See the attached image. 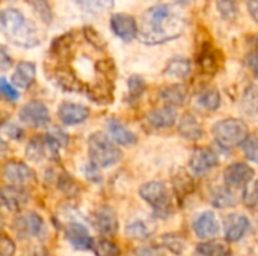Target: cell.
Segmentation results:
<instances>
[{"mask_svg": "<svg viewBox=\"0 0 258 256\" xmlns=\"http://www.w3.org/2000/svg\"><path fill=\"white\" fill-rule=\"evenodd\" d=\"M184 30L181 14L171 5H157L145 11L138 26V36L144 44L157 45L178 38Z\"/></svg>", "mask_w": 258, "mask_h": 256, "instance_id": "obj_1", "label": "cell"}, {"mask_svg": "<svg viewBox=\"0 0 258 256\" xmlns=\"http://www.w3.org/2000/svg\"><path fill=\"white\" fill-rule=\"evenodd\" d=\"M0 32L9 42L18 47H35L41 41L33 23L14 8L0 12Z\"/></svg>", "mask_w": 258, "mask_h": 256, "instance_id": "obj_2", "label": "cell"}, {"mask_svg": "<svg viewBox=\"0 0 258 256\" xmlns=\"http://www.w3.org/2000/svg\"><path fill=\"white\" fill-rule=\"evenodd\" d=\"M89 160L98 169H106L116 164L121 160V151L115 143L103 133L91 134L88 140Z\"/></svg>", "mask_w": 258, "mask_h": 256, "instance_id": "obj_3", "label": "cell"}, {"mask_svg": "<svg viewBox=\"0 0 258 256\" xmlns=\"http://www.w3.org/2000/svg\"><path fill=\"white\" fill-rule=\"evenodd\" d=\"M212 131L218 145L225 149H231L234 146L242 145L243 140L249 136L248 125L243 121L234 119V118H228V119L216 122Z\"/></svg>", "mask_w": 258, "mask_h": 256, "instance_id": "obj_4", "label": "cell"}, {"mask_svg": "<svg viewBox=\"0 0 258 256\" xmlns=\"http://www.w3.org/2000/svg\"><path fill=\"white\" fill-rule=\"evenodd\" d=\"M139 195L147 204H150L154 208L157 216L168 217L169 214H172V198L165 183H145L139 189Z\"/></svg>", "mask_w": 258, "mask_h": 256, "instance_id": "obj_5", "label": "cell"}, {"mask_svg": "<svg viewBox=\"0 0 258 256\" xmlns=\"http://www.w3.org/2000/svg\"><path fill=\"white\" fill-rule=\"evenodd\" d=\"M60 148H62L60 142L51 133H47L45 136L33 137L27 145L26 154L32 161L57 160Z\"/></svg>", "mask_w": 258, "mask_h": 256, "instance_id": "obj_6", "label": "cell"}, {"mask_svg": "<svg viewBox=\"0 0 258 256\" xmlns=\"http://www.w3.org/2000/svg\"><path fill=\"white\" fill-rule=\"evenodd\" d=\"M14 229L21 238H36L41 240L47 235V225L44 219L33 211L20 214L14 222Z\"/></svg>", "mask_w": 258, "mask_h": 256, "instance_id": "obj_7", "label": "cell"}, {"mask_svg": "<svg viewBox=\"0 0 258 256\" xmlns=\"http://www.w3.org/2000/svg\"><path fill=\"white\" fill-rule=\"evenodd\" d=\"M3 177L8 183L18 187H30L36 183V175L26 163L18 160H11L3 166Z\"/></svg>", "mask_w": 258, "mask_h": 256, "instance_id": "obj_8", "label": "cell"}, {"mask_svg": "<svg viewBox=\"0 0 258 256\" xmlns=\"http://www.w3.org/2000/svg\"><path fill=\"white\" fill-rule=\"evenodd\" d=\"M18 118L24 125L32 127V128H44L50 122L48 109L41 101H30V103L24 104L20 109Z\"/></svg>", "mask_w": 258, "mask_h": 256, "instance_id": "obj_9", "label": "cell"}, {"mask_svg": "<svg viewBox=\"0 0 258 256\" xmlns=\"http://www.w3.org/2000/svg\"><path fill=\"white\" fill-rule=\"evenodd\" d=\"M63 234L68 243L77 250H91L94 240L88 228L79 220H68L63 223Z\"/></svg>", "mask_w": 258, "mask_h": 256, "instance_id": "obj_10", "label": "cell"}, {"mask_svg": "<svg viewBox=\"0 0 258 256\" xmlns=\"http://www.w3.org/2000/svg\"><path fill=\"white\" fill-rule=\"evenodd\" d=\"M254 178V169L246 163H234L230 164L224 172V183L231 190L246 189L248 184Z\"/></svg>", "mask_w": 258, "mask_h": 256, "instance_id": "obj_11", "label": "cell"}, {"mask_svg": "<svg viewBox=\"0 0 258 256\" xmlns=\"http://www.w3.org/2000/svg\"><path fill=\"white\" fill-rule=\"evenodd\" d=\"M110 29L119 39L125 42H130L138 36V23L128 14H113L110 17Z\"/></svg>", "mask_w": 258, "mask_h": 256, "instance_id": "obj_12", "label": "cell"}, {"mask_svg": "<svg viewBox=\"0 0 258 256\" xmlns=\"http://www.w3.org/2000/svg\"><path fill=\"white\" fill-rule=\"evenodd\" d=\"M92 225L94 228L103 235H113L118 231V217L113 208L103 205L98 207L92 214Z\"/></svg>", "mask_w": 258, "mask_h": 256, "instance_id": "obj_13", "label": "cell"}, {"mask_svg": "<svg viewBox=\"0 0 258 256\" xmlns=\"http://www.w3.org/2000/svg\"><path fill=\"white\" fill-rule=\"evenodd\" d=\"M29 202V195L24 187L6 186L0 189V204L5 205L9 211L20 213Z\"/></svg>", "mask_w": 258, "mask_h": 256, "instance_id": "obj_14", "label": "cell"}, {"mask_svg": "<svg viewBox=\"0 0 258 256\" xmlns=\"http://www.w3.org/2000/svg\"><path fill=\"white\" fill-rule=\"evenodd\" d=\"M216 164H218V155L209 148L195 149L192 157H190V161H189L190 170L197 177L207 175L213 167H216Z\"/></svg>", "mask_w": 258, "mask_h": 256, "instance_id": "obj_15", "label": "cell"}, {"mask_svg": "<svg viewBox=\"0 0 258 256\" xmlns=\"http://www.w3.org/2000/svg\"><path fill=\"white\" fill-rule=\"evenodd\" d=\"M194 231L201 240H213L219 234V222L212 211H204L195 219Z\"/></svg>", "mask_w": 258, "mask_h": 256, "instance_id": "obj_16", "label": "cell"}, {"mask_svg": "<svg viewBox=\"0 0 258 256\" xmlns=\"http://www.w3.org/2000/svg\"><path fill=\"white\" fill-rule=\"evenodd\" d=\"M57 116L65 125H77L89 118V109L76 103H62L57 109Z\"/></svg>", "mask_w": 258, "mask_h": 256, "instance_id": "obj_17", "label": "cell"}, {"mask_svg": "<svg viewBox=\"0 0 258 256\" xmlns=\"http://www.w3.org/2000/svg\"><path fill=\"white\" fill-rule=\"evenodd\" d=\"M198 63L203 72L209 74V75H215L219 68H221V57L216 51V48H213V45L210 42L203 44L200 54H198Z\"/></svg>", "mask_w": 258, "mask_h": 256, "instance_id": "obj_18", "label": "cell"}, {"mask_svg": "<svg viewBox=\"0 0 258 256\" xmlns=\"http://www.w3.org/2000/svg\"><path fill=\"white\" fill-rule=\"evenodd\" d=\"M249 229V219L243 214H231L225 219V237L228 241H239Z\"/></svg>", "mask_w": 258, "mask_h": 256, "instance_id": "obj_19", "label": "cell"}, {"mask_svg": "<svg viewBox=\"0 0 258 256\" xmlns=\"http://www.w3.org/2000/svg\"><path fill=\"white\" fill-rule=\"evenodd\" d=\"M147 121L153 128L165 130L175 124L177 121V112L172 106H165L160 109H156L147 115Z\"/></svg>", "mask_w": 258, "mask_h": 256, "instance_id": "obj_20", "label": "cell"}, {"mask_svg": "<svg viewBox=\"0 0 258 256\" xmlns=\"http://www.w3.org/2000/svg\"><path fill=\"white\" fill-rule=\"evenodd\" d=\"M36 77V66L32 62L23 60L17 65L14 74H12V84L17 89H29Z\"/></svg>", "mask_w": 258, "mask_h": 256, "instance_id": "obj_21", "label": "cell"}, {"mask_svg": "<svg viewBox=\"0 0 258 256\" xmlns=\"http://www.w3.org/2000/svg\"><path fill=\"white\" fill-rule=\"evenodd\" d=\"M107 130H109V134L110 137L118 143V145H122V146H130V145H135L138 142V137L136 134L128 130L122 122H119L118 119H109L107 121Z\"/></svg>", "mask_w": 258, "mask_h": 256, "instance_id": "obj_22", "label": "cell"}, {"mask_svg": "<svg viewBox=\"0 0 258 256\" xmlns=\"http://www.w3.org/2000/svg\"><path fill=\"white\" fill-rule=\"evenodd\" d=\"M178 131L183 137H186L189 140H198L204 134V128H203L201 122L190 113L183 115V118L178 122Z\"/></svg>", "mask_w": 258, "mask_h": 256, "instance_id": "obj_23", "label": "cell"}, {"mask_svg": "<svg viewBox=\"0 0 258 256\" xmlns=\"http://www.w3.org/2000/svg\"><path fill=\"white\" fill-rule=\"evenodd\" d=\"M112 92H113V86H112V81L107 80V78H103L91 86L86 88V94L88 97L95 101V103H100V104H106V103H110L112 101Z\"/></svg>", "mask_w": 258, "mask_h": 256, "instance_id": "obj_24", "label": "cell"}, {"mask_svg": "<svg viewBox=\"0 0 258 256\" xmlns=\"http://www.w3.org/2000/svg\"><path fill=\"white\" fill-rule=\"evenodd\" d=\"M159 97H160V101L165 106L177 107V106H181V104L186 103L187 89H186L184 84H172V86H168V88L162 89Z\"/></svg>", "mask_w": 258, "mask_h": 256, "instance_id": "obj_25", "label": "cell"}, {"mask_svg": "<svg viewBox=\"0 0 258 256\" xmlns=\"http://www.w3.org/2000/svg\"><path fill=\"white\" fill-rule=\"evenodd\" d=\"M56 80H57L59 86L68 92H80L85 89V86L82 84L79 77L67 66H60L56 69Z\"/></svg>", "mask_w": 258, "mask_h": 256, "instance_id": "obj_26", "label": "cell"}, {"mask_svg": "<svg viewBox=\"0 0 258 256\" xmlns=\"http://www.w3.org/2000/svg\"><path fill=\"white\" fill-rule=\"evenodd\" d=\"M154 231L156 226L144 219H135L125 228V234L133 240H147L154 234Z\"/></svg>", "mask_w": 258, "mask_h": 256, "instance_id": "obj_27", "label": "cell"}, {"mask_svg": "<svg viewBox=\"0 0 258 256\" xmlns=\"http://www.w3.org/2000/svg\"><path fill=\"white\" fill-rule=\"evenodd\" d=\"M192 71V65L186 57H174L165 68V75L172 78H186Z\"/></svg>", "mask_w": 258, "mask_h": 256, "instance_id": "obj_28", "label": "cell"}, {"mask_svg": "<svg viewBox=\"0 0 258 256\" xmlns=\"http://www.w3.org/2000/svg\"><path fill=\"white\" fill-rule=\"evenodd\" d=\"M242 110L248 118L258 119V84H251L242 98Z\"/></svg>", "mask_w": 258, "mask_h": 256, "instance_id": "obj_29", "label": "cell"}, {"mask_svg": "<svg viewBox=\"0 0 258 256\" xmlns=\"http://www.w3.org/2000/svg\"><path fill=\"white\" fill-rule=\"evenodd\" d=\"M198 104L207 110H216L221 106V94L215 88H206L198 94Z\"/></svg>", "mask_w": 258, "mask_h": 256, "instance_id": "obj_30", "label": "cell"}, {"mask_svg": "<svg viewBox=\"0 0 258 256\" xmlns=\"http://www.w3.org/2000/svg\"><path fill=\"white\" fill-rule=\"evenodd\" d=\"M197 253L201 256H230V249L222 241H207L197 246Z\"/></svg>", "mask_w": 258, "mask_h": 256, "instance_id": "obj_31", "label": "cell"}, {"mask_svg": "<svg viewBox=\"0 0 258 256\" xmlns=\"http://www.w3.org/2000/svg\"><path fill=\"white\" fill-rule=\"evenodd\" d=\"M212 202L218 208H228L236 204V196L233 195L231 189L228 187H219L213 192L212 195Z\"/></svg>", "mask_w": 258, "mask_h": 256, "instance_id": "obj_32", "label": "cell"}, {"mask_svg": "<svg viewBox=\"0 0 258 256\" xmlns=\"http://www.w3.org/2000/svg\"><path fill=\"white\" fill-rule=\"evenodd\" d=\"M174 189H175V193L178 195V198H184L194 190V181L187 174L180 172L174 178Z\"/></svg>", "mask_w": 258, "mask_h": 256, "instance_id": "obj_33", "label": "cell"}, {"mask_svg": "<svg viewBox=\"0 0 258 256\" xmlns=\"http://www.w3.org/2000/svg\"><path fill=\"white\" fill-rule=\"evenodd\" d=\"M82 9L92 12V14H100L103 11H107L112 8L113 0H74Z\"/></svg>", "mask_w": 258, "mask_h": 256, "instance_id": "obj_34", "label": "cell"}, {"mask_svg": "<svg viewBox=\"0 0 258 256\" xmlns=\"http://www.w3.org/2000/svg\"><path fill=\"white\" fill-rule=\"evenodd\" d=\"M92 250L95 252L97 256H118L119 255V247L107 240V238H101L98 241H94V246H92Z\"/></svg>", "mask_w": 258, "mask_h": 256, "instance_id": "obj_35", "label": "cell"}, {"mask_svg": "<svg viewBox=\"0 0 258 256\" xmlns=\"http://www.w3.org/2000/svg\"><path fill=\"white\" fill-rule=\"evenodd\" d=\"M162 244L175 255H181L186 247V243L178 235H174V234H165L162 237Z\"/></svg>", "mask_w": 258, "mask_h": 256, "instance_id": "obj_36", "label": "cell"}, {"mask_svg": "<svg viewBox=\"0 0 258 256\" xmlns=\"http://www.w3.org/2000/svg\"><path fill=\"white\" fill-rule=\"evenodd\" d=\"M216 6H218L221 17L228 20V21H233L239 14V8L233 0H218Z\"/></svg>", "mask_w": 258, "mask_h": 256, "instance_id": "obj_37", "label": "cell"}, {"mask_svg": "<svg viewBox=\"0 0 258 256\" xmlns=\"http://www.w3.org/2000/svg\"><path fill=\"white\" fill-rule=\"evenodd\" d=\"M242 149H243L245 157H246L249 161L257 163L258 164V139L248 136V137L243 140V143H242Z\"/></svg>", "mask_w": 258, "mask_h": 256, "instance_id": "obj_38", "label": "cell"}, {"mask_svg": "<svg viewBox=\"0 0 258 256\" xmlns=\"http://www.w3.org/2000/svg\"><path fill=\"white\" fill-rule=\"evenodd\" d=\"M145 91V81L139 75H132L128 78V97L130 100H139Z\"/></svg>", "mask_w": 258, "mask_h": 256, "instance_id": "obj_39", "label": "cell"}, {"mask_svg": "<svg viewBox=\"0 0 258 256\" xmlns=\"http://www.w3.org/2000/svg\"><path fill=\"white\" fill-rule=\"evenodd\" d=\"M57 187H59L60 192H63L67 196H74V195L79 192L76 181H74L71 177H68L67 174H62V175L57 178Z\"/></svg>", "mask_w": 258, "mask_h": 256, "instance_id": "obj_40", "label": "cell"}, {"mask_svg": "<svg viewBox=\"0 0 258 256\" xmlns=\"http://www.w3.org/2000/svg\"><path fill=\"white\" fill-rule=\"evenodd\" d=\"M27 2L32 5V8L36 11V14H38L45 23H50V21H51L53 15H51V9H50L47 0H27Z\"/></svg>", "mask_w": 258, "mask_h": 256, "instance_id": "obj_41", "label": "cell"}, {"mask_svg": "<svg viewBox=\"0 0 258 256\" xmlns=\"http://www.w3.org/2000/svg\"><path fill=\"white\" fill-rule=\"evenodd\" d=\"M83 33H85L86 41H88L92 47H95V48H98V50L106 48V41L103 39V36H101L95 29H92V27L88 26V27H85Z\"/></svg>", "mask_w": 258, "mask_h": 256, "instance_id": "obj_42", "label": "cell"}, {"mask_svg": "<svg viewBox=\"0 0 258 256\" xmlns=\"http://www.w3.org/2000/svg\"><path fill=\"white\" fill-rule=\"evenodd\" d=\"M70 47H71V38L70 35H63L54 39V42L51 44V51L57 54L59 57H63L65 53L70 50Z\"/></svg>", "mask_w": 258, "mask_h": 256, "instance_id": "obj_43", "label": "cell"}, {"mask_svg": "<svg viewBox=\"0 0 258 256\" xmlns=\"http://www.w3.org/2000/svg\"><path fill=\"white\" fill-rule=\"evenodd\" d=\"M95 68H97V71L103 75V78H107V80L113 81L116 69H115V63H113L110 59L98 60L97 65H95Z\"/></svg>", "mask_w": 258, "mask_h": 256, "instance_id": "obj_44", "label": "cell"}, {"mask_svg": "<svg viewBox=\"0 0 258 256\" xmlns=\"http://www.w3.org/2000/svg\"><path fill=\"white\" fill-rule=\"evenodd\" d=\"M0 95L8 101H17L20 97L17 88L12 83H9L5 77H0Z\"/></svg>", "mask_w": 258, "mask_h": 256, "instance_id": "obj_45", "label": "cell"}, {"mask_svg": "<svg viewBox=\"0 0 258 256\" xmlns=\"http://www.w3.org/2000/svg\"><path fill=\"white\" fill-rule=\"evenodd\" d=\"M15 255V243L11 237L0 232V256Z\"/></svg>", "mask_w": 258, "mask_h": 256, "instance_id": "obj_46", "label": "cell"}, {"mask_svg": "<svg viewBox=\"0 0 258 256\" xmlns=\"http://www.w3.org/2000/svg\"><path fill=\"white\" fill-rule=\"evenodd\" d=\"M245 204L248 207L258 205V180L254 183V186L249 190H246V193H245Z\"/></svg>", "mask_w": 258, "mask_h": 256, "instance_id": "obj_47", "label": "cell"}, {"mask_svg": "<svg viewBox=\"0 0 258 256\" xmlns=\"http://www.w3.org/2000/svg\"><path fill=\"white\" fill-rule=\"evenodd\" d=\"M133 256H165L163 250L160 247H156V246H144V247H139L135 255Z\"/></svg>", "mask_w": 258, "mask_h": 256, "instance_id": "obj_48", "label": "cell"}, {"mask_svg": "<svg viewBox=\"0 0 258 256\" xmlns=\"http://www.w3.org/2000/svg\"><path fill=\"white\" fill-rule=\"evenodd\" d=\"M245 63H246V66L252 71V74H254L255 77H258V50L249 53V54L246 56Z\"/></svg>", "mask_w": 258, "mask_h": 256, "instance_id": "obj_49", "label": "cell"}, {"mask_svg": "<svg viewBox=\"0 0 258 256\" xmlns=\"http://www.w3.org/2000/svg\"><path fill=\"white\" fill-rule=\"evenodd\" d=\"M85 175L88 180L94 181V183H98L101 180V175H100V169L97 166H94L92 163H89L86 167H85Z\"/></svg>", "mask_w": 258, "mask_h": 256, "instance_id": "obj_50", "label": "cell"}, {"mask_svg": "<svg viewBox=\"0 0 258 256\" xmlns=\"http://www.w3.org/2000/svg\"><path fill=\"white\" fill-rule=\"evenodd\" d=\"M12 66V57L11 54L6 51L5 47H0V69L2 71H6Z\"/></svg>", "mask_w": 258, "mask_h": 256, "instance_id": "obj_51", "label": "cell"}, {"mask_svg": "<svg viewBox=\"0 0 258 256\" xmlns=\"http://www.w3.org/2000/svg\"><path fill=\"white\" fill-rule=\"evenodd\" d=\"M5 131L8 133V136L9 137H12V139H21L23 137V131L17 127V125H12V124H8L6 127H5Z\"/></svg>", "mask_w": 258, "mask_h": 256, "instance_id": "obj_52", "label": "cell"}, {"mask_svg": "<svg viewBox=\"0 0 258 256\" xmlns=\"http://www.w3.org/2000/svg\"><path fill=\"white\" fill-rule=\"evenodd\" d=\"M248 11L252 20L258 23V0H248Z\"/></svg>", "mask_w": 258, "mask_h": 256, "instance_id": "obj_53", "label": "cell"}, {"mask_svg": "<svg viewBox=\"0 0 258 256\" xmlns=\"http://www.w3.org/2000/svg\"><path fill=\"white\" fill-rule=\"evenodd\" d=\"M6 151H8V145L0 139V158H3V157H5Z\"/></svg>", "mask_w": 258, "mask_h": 256, "instance_id": "obj_54", "label": "cell"}, {"mask_svg": "<svg viewBox=\"0 0 258 256\" xmlns=\"http://www.w3.org/2000/svg\"><path fill=\"white\" fill-rule=\"evenodd\" d=\"M172 2H175V3H178V5H192L195 0H172Z\"/></svg>", "mask_w": 258, "mask_h": 256, "instance_id": "obj_55", "label": "cell"}, {"mask_svg": "<svg viewBox=\"0 0 258 256\" xmlns=\"http://www.w3.org/2000/svg\"><path fill=\"white\" fill-rule=\"evenodd\" d=\"M3 225H5V219H3V214H2V211H0V231H2V228H3Z\"/></svg>", "mask_w": 258, "mask_h": 256, "instance_id": "obj_56", "label": "cell"}, {"mask_svg": "<svg viewBox=\"0 0 258 256\" xmlns=\"http://www.w3.org/2000/svg\"><path fill=\"white\" fill-rule=\"evenodd\" d=\"M254 44L257 45V48H258V35H257V36H255V38H254Z\"/></svg>", "mask_w": 258, "mask_h": 256, "instance_id": "obj_57", "label": "cell"}, {"mask_svg": "<svg viewBox=\"0 0 258 256\" xmlns=\"http://www.w3.org/2000/svg\"><path fill=\"white\" fill-rule=\"evenodd\" d=\"M42 256H54V255H51V253H44Z\"/></svg>", "mask_w": 258, "mask_h": 256, "instance_id": "obj_58", "label": "cell"}]
</instances>
